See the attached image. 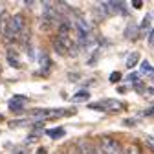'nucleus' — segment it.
Returning a JSON list of instances; mask_svg holds the SVG:
<instances>
[{"label": "nucleus", "mask_w": 154, "mask_h": 154, "mask_svg": "<svg viewBox=\"0 0 154 154\" xmlns=\"http://www.w3.org/2000/svg\"><path fill=\"white\" fill-rule=\"evenodd\" d=\"M6 26H8V17H6V13H2L0 15V35H4Z\"/></svg>", "instance_id": "nucleus-14"}, {"label": "nucleus", "mask_w": 154, "mask_h": 154, "mask_svg": "<svg viewBox=\"0 0 154 154\" xmlns=\"http://www.w3.org/2000/svg\"><path fill=\"white\" fill-rule=\"evenodd\" d=\"M88 106L94 108V110H105V112H118V110L123 108V105L118 99H103V101H97V103H92Z\"/></svg>", "instance_id": "nucleus-5"}, {"label": "nucleus", "mask_w": 154, "mask_h": 154, "mask_svg": "<svg viewBox=\"0 0 154 154\" xmlns=\"http://www.w3.org/2000/svg\"><path fill=\"white\" fill-rule=\"evenodd\" d=\"M37 154H48V150H46L44 147H41V149H38V150H37Z\"/></svg>", "instance_id": "nucleus-23"}, {"label": "nucleus", "mask_w": 154, "mask_h": 154, "mask_svg": "<svg viewBox=\"0 0 154 154\" xmlns=\"http://www.w3.org/2000/svg\"><path fill=\"white\" fill-rule=\"evenodd\" d=\"M88 97H90V92H88V90H81V92L73 94L72 101H73V103H77V101H88Z\"/></svg>", "instance_id": "nucleus-10"}, {"label": "nucleus", "mask_w": 154, "mask_h": 154, "mask_svg": "<svg viewBox=\"0 0 154 154\" xmlns=\"http://www.w3.org/2000/svg\"><path fill=\"white\" fill-rule=\"evenodd\" d=\"M123 154H143V152H141V149L136 147V145H128L127 149H123Z\"/></svg>", "instance_id": "nucleus-13"}, {"label": "nucleus", "mask_w": 154, "mask_h": 154, "mask_svg": "<svg viewBox=\"0 0 154 154\" xmlns=\"http://www.w3.org/2000/svg\"><path fill=\"white\" fill-rule=\"evenodd\" d=\"M138 75H140V73H132V75H128V81H130V83H138Z\"/></svg>", "instance_id": "nucleus-20"}, {"label": "nucleus", "mask_w": 154, "mask_h": 154, "mask_svg": "<svg viewBox=\"0 0 154 154\" xmlns=\"http://www.w3.org/2000/svg\"><path fill=\"white\" fill-rule=\"evenodd\" d=\"M8 61H9V64H11L13 68H20V66H22V64H20V59H18V55L13 53V50L8 51Z\"/></svg>", "instance_id": "nucleus-9"}, {"label": "nucleus", "mask_w": 154, "mask_h": 154, "mask_svg": "<svg viewBox=\"0 0 154 154\" xmlns=\"http://www.w3.org/2000/svg\"><path fill=\"white\" fill-rule=\"evenodd\" d=\"M53 48H55V51H57V53H61V55H66V50H64V46H63L59 41H57V38L53 41Z\"/></svg>", "instance_id": "nucleus-15"}, {"label": "nucleus", "mask_w": 154, "mask_h": 154, "mask_svg": "<svg viewBox=\"0 0 154 154\" xmlns=\"http://www.w3.org/2000/svg\"><path fill=\"white\" fill-rule=\"evenodd\" d=\"M141 70H143V72H147L149 75H152V66H150V63H149V61H145V63L141 64Z\"/></svg>", "instance_id": "nucleus-16"}, {"label": "nucleus", "mask_w": 154, "mask_h": 154, "mask_svg": "<svg viewBox=\"0 0 154 154\" xmlns=\"http://www.w3.org/2000/svg\"><path fill=\"white\" fill-rule=\"evenodd\" d=\"M138 59H140V53H138V51L130 53V55H128V59H127V66H128V68H134V66L138 64Z\"/></svg>", "instance_id": "nucleus-12"}, {"label": "nucleus", "mask_w": 154, "mask_h": 154, "mask_svg": "<svg viewBox=\"0 0 154 154\" xmlns=\"http://www.w3.org/2000/svg\"><path fill=\"white\" fill-rule=\"evenodd\" d=\"M143 4H141V0H134V8H136V9H140Z\"/></svg>", "instance_id": "nucleus-22"}, {"label": "nucleus", "mask_w": 154, "mask_h": 154, "mask_svg": "<svg viewBox=\"0 0 154 154\" xmlns=\"http://www.w3.org/2000/svg\"><path fill=\"white\" fill-rule=\"evenodd\" d=\"M138 31H140V29H138V26L132 22V24H128V26H127L125 37H127V38H136V37H138Z\"/></svg>", "instance_id": "nucleus-11"}, {"label": "nucleus", "mask_w": 154, "mask_h": 154, "mask_svg": "<svg viewBox=\"0 0 154 154\" xmlns=\"http://www.w3.org/2000/svg\"><path fill=\"white\" fill-rule=\"evenodd\" d=\"M46 134H48L51 140H59V138H63V136H64V128H63V127L50 128V130H46Z\"/></svg>", "instance_id": "nucleus-8"}, {"label": "nucleus", "mask_w": 154, "mask_h": 154, "mask_svg": "<svg viewBox=\"0 0 154 154\" xmlns=\"http://www.w3.org/2000/svg\"><path fill=\"white\" fill-rule=\"evenodd\" d=\"M0 73H2V66H0Z\"/></svg>", "instance_id": "nucleus-24"}, {"label": "nucleus", "mask_w": 154, "mask_h": 154, "mask_svg": "<svg viewBox=\"0 0 154 154\" xmlns=\"http://www.w3.org/2000/svg\"><path fill=\"white\" fill-rule=\"evenodd\" d=\"M13 154H28V149H24V147H17V149L13 150Z\"/></svg>", "instance_id": "nucleus-18"}, {"label": "nucleus", "mask_w": 154, "mask_h": 154, "mask_svg": "<svg viewBox=\"0 0 154 154\" xmlns=\"http://www.w3.org/2000/svg\"><path fill=\"white\" fill-rule=\"evenodd\" d=\"M72 110H66V108H31L29 110V116L38 121H46V119H59V118H64V116H70Z\"/></svg>", "instance_id": "nucleus-2"}, {"label": "nucleus", "mask_w": 154, "mask_h": 154, "mask_svg": "<svg viewBox=\"0 0 154 154\" xmlns=\"http://www.w3.org/2000/svg\"><path fill=\"white\" fill-rule=\"evenodd\" d=\"M152 42H154V33H152V29L149 31V44L152 46Z\"/></svg>", "instance_id": "nucleus-21"}, {"label": "nucleus", "mask_w": 154, "mask_h": 154, "mask_svg": "<svg viewBox=\"0 0 154 154\" xmlns=\"http://www.w3.org/2000/svg\"><path fill=\"white\" fill-rule=\"evenodd\" d=\"M59 9H57L53 4H44V11H42V24L46 28H53L57 22H59Z\"/></svg>", "instance_id": "nucleus-4"}, {"label": "nucleus", "mask_w": 154, "mask_h": 154, "mask_svg": "<svg viewBox=\"0 0 154 154\" xmlns=\"http://www.w3.org/2000/svg\"><path fill=\"white\" fill-rule=\"evenodd\" d=\"M24 29H28L26 18L22 15H13V17L8 18V26H6V31H4L2 37H4V41L8 44H11V42H15V41L20 38V35H22Z\"/></svg>", "instance_id": "nucleus-1"}, {"label": "nucleus", "mask_w": 154, "mask_h": 154, "mask_svg": "<svg viewBox=\"0 0 154 154\" xmlns=\"http://www.w3.org/2000/svg\"><path fill=\"white\" fill-rule=\"evenodd\" d=\"M119 79H121V73H119V72H114V73L110 75V83H118Z\"/></svg>", "instance_id": "nucleus-17"}, {"label": "nucleus", "mask_w": 154, "mask_h": 154, "mask_svg": "<svg viewBox=\"0 0 154 154\" xmlns=\"http://www.w3.org/2000/svg\"><path fill=\"white\" fill-rule=\"evenodd\" d=\"M28 103L29 101H28V97H24V95H15V97L9 99V110H13V112H22Z\"/></svg>", "instance_id": "nucleus-6"}, {"label": "nucleus", "mask_w": 154, "mask_h": 154, "mask_svg": "<svg viewBox=\"0 0 154 154\" xmlns=\"http://www.w3.org/2000/svg\"><path fill=\"white\" fill-rule=\"evenodd\" d=\"M77 147H79V154H95V147H92L90 141L86 140H81L77 143Z\"/></svg>", "instance_id": "nucleus-7"}, {"label": "nucleus", "mask_w": 154, "mask_h": 154, "mask_svg": "<svg viewBox=\"0 0 154 154\" xmlns=\"http://www.w3.org/2000/svg\"><path fill=\"white\" fill-rule=\"evenodd\" d=\"M97 149L103 154H123V145L119 143V140H116L112 136H101Z\"/></svg>", "instance_id": "nucleus-3"}, {"label": "nucleus", "mask_w": 154, "mask_h": 154, "mask_svg": "<svg viewBox=\"0 0 154 154\" xmlns=\"http://www.w3.org/2000/svg\"><path fill=\"white\" fill-rule=\"evenodd\" d=\"M149 26H150V15L145 17V20H143V29H147ZM149 29H150V28H149Z\"/></svg>", "instance_id": "nucleus-19"}]
</instances>
